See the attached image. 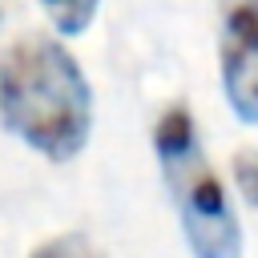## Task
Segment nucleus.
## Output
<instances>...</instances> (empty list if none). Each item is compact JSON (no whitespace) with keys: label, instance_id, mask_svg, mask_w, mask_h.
<instances>
[{"label":"nucleus","instance_id":"f257e3e1","mask_svg":"<svg viewBox=\"0 0 258 258\" xmlns=\"http://www.w3.org/2000/svg\"><path fill=\"white\" fill-rule=\"evenodd\" d=\"M0 121L32 153L56 165L89 145L93 89L60 40L28 32L0 52Z\"/></svg>","mask_w":258,"mask_h":258},{"label":"nucleus","instance_id":"f03ea898","mask_svg":"<svg viewBox=\"0 0 258 258\" xmlns=\"http://www.w3.org/2000/svg\"><path fill=\"white\" fill-rule=\"evenodd\" d=\"M153 149H157V165L173 198L189 254L194 258H242L238 214L202 153V137L185 105H169L157 117Z\"/></svg>","mask_w":258,"mask_h":258},{"label":"nucleus","instance_id":"7ed1b4c3","mask_svg":"<svg viewBox=\"0 0 258 258\" xmlns=\"http://www.w3.org/2000/svg\"><path fill=\"white\" fill-rule=\"evenodd\" d=\"M222 89L242 125H258V0H214Z\"/></svg>","mask_w":258,"mask_h":258},{"label":"nucleus","instance_id":"20e7f679","mask_svg":"<svg viewBox=\"0 0 258 258\" xmlns=\"http://www.w3.org/2000/svg\"><path fill=\"white\" fill-rule=\"evenodd\" d=\"M36 4L44 8V16L60 36H81L101 8V0H36Z\"/></svg>","mask_w":258,"mask_h":258},{"label":"nucleus","instance_id":"39448f33","mask_svg":"<svg viewBox=\"0 0 258 258\" xmlns=\"http://www.w3.org/2000/svg\"><path fill=\"white\" fill-rule=\"evenodd\" d=\"M28 258H109L89 234H56V238H48V242H40Z\"/></svg>","mask_w":258,"mask_h":258},{"label":"nucleus","instance_id":"423d86ee","mask_svg":"<svg viewBox=\"0 0 258 258\" xmlns=\"http://www.w3.org/2000/svg\"><path fill=\"white\" fill-rule=\"evenodd\" d=\"M230 165H234V181H238L242 202L258 214V149H238Z\"/></svg>","mask_w":258,"mask_h":258},{"label":"nucleus","instance_id":"0eeeda50","mask_svg":"<svg viewBox=\"0 0 258 258\" xmlns=\"http://www.w3.org/2000/svg\"><path fill=\"white\" fill-rule=\"evenodd\" d=\"M0 16H4V12H0Z\"/></svg>","mask_w":258,"mask_h":258}]
</instances>
